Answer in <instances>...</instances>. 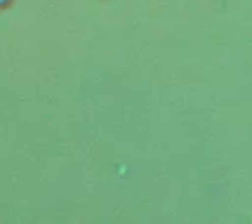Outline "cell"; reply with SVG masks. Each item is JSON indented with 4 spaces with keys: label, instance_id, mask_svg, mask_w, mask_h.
Instances as JSON below:
<instances>
[{
    "label": "cell",
    "instance_id": "6da1fadb",
    "mask_svg": "<svg viewBox=\"0 0 252 224\" xmlns=\"http://www.w3.org/2000/svg\"><path fill=\"white\" fill-rule=\"evenodd\" d=\"M12 0H0V10H5V7H10Z\"/></svg>",
    "mask_w": 252,
    "mask_h": 224
}]
</instances>
